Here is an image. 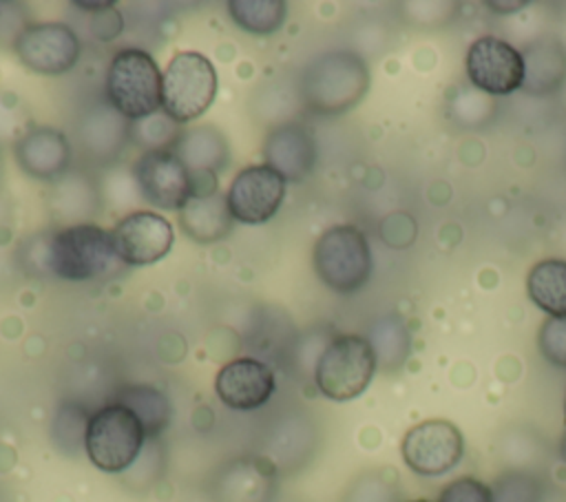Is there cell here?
Here are the masks:
<instances>
[{
	"instance_id": "1",
	"label": "cell",
	"mask_w": 566,
	"mask_h": 502,
	"mask_svg": "<svg viewBox=\"0 0 566 502\" xmlns=\"http://www.w3.org/2000/svg\"><path fill=\"white\" fill-rule=\"evenodd\" d=\"M44 263L60 279L91 281L111 274L122 259L113 232L97 223H73L49 239Z\"/></svg>"
},
{
	"instance_id": "2",
	"label": "cell",
	"mask_w": 566,
	"mask_h": 502,
	"mask_svg": "<svg viewBox=\"0 0 566 502\" xmlns=\"http://www.w3.org/2000/svg\"><path fill=\"white\" fill-rule=\"evenodd\" d=\"M369 71L352 51H332L316 57L303 75V102L312 113L338 115L367 93Z\"/></svg>"
},
{
	"instance_id": "3",
	"label": "cell",
	"mask_w": 566,
	"mask_h": 502,
	"mask_svg": "<svg viewBox=\"0 0 566 502\" xmlns=\"http://www.w3.org/2000/svg\"><path fill=\"white\" fill-rule=\"evenodd\" d=\"M111 106L124 117L139 122L161 108V73L155 57L137 46L113 55L106 73Z\"/></svg>"
},
{
	"instance_id": "4",
	"label": "cell",
	"mask_w": 566,
	"mask_h": 502,
	"mask_svg": "<svg viewBox=\"0 0 566 502\" xmlns=\"http://www.w3.org/2000/svg\"><path fill=\"white\" fill-rule=\"evenodd\" d=\"M144 438L146 429L137 414L122 402H111L88 418L84 449L99 471L119 473L137 460Z\"/></svg>"
},
{
	"instance_id": "5",
	"label": "cell",
	"mask_w": 566,
	"mask_h": 502,
	"mask_svg": "<svg viewBox=\"0 0 566 502\" xmlns=\"http://www.w3.org/2000/svg\"><path fill=\"white\" fill-rule=\"evenodd\" d=\"M376 367L378 360L369 338L340 334L321 352L314 367V383L329 400H352L369 387Z\"/></svg>"
},
{
	"instance_id": "6",
	"label": "cell",
	"mask_w": 566,
	"mask_h": 502,
	"mask_svg": "<svg viewBox=\"0 0 566 502\" xmlns=\"http://www.w3.org/2000/svg\"><path fill=\"white\" fill-rule=\"evenodd\" d=\"M312 263L318 279L338 294L360 290L371 274V250L365 234L352 223L327 228L314 243Z\"/></svg>"
},
{
	"instance_id": "7",
	"label": "cell",
	"mask_w": 566,
	"mask_h": 502,
	"mask_svg": "<svg viewBox=\"0 0 566 502\" xmlns=\"http://www.w3.org/2000/svg\"><path fill=\"white\" fill-rule=\"evenodd\" d=\"M217 93V71L197 51H179L161 73V108L175 124L201 117Z\"/></svg>"
},
{
	"instance_id": "8",
	"label": "cell",
	"mask_w": 566,
	"mask_h": 502,
	"mask_svg": "<svg viewBox=\"0 0 566 502\" xmlns=\"http://www.w3.org/2000/svg\"><path fill=\"white\" fill-rule=\"evenodd\" d=\"M400 451L407 467L418 475H442L462 460L464 438L453 422L431 418L405 433Z\"/></svg>"
},
{
	"instance_id": "9",
	"label": "cell",
	"mask_w": 566,
	"mask_h": 502,
	"mask_svg": "<svg viewBox=\"0 0 566 502\" xmlns=\"http://www.w3.org/2000/svg\"><path fill=\"white\" fill-rule=\"evenodd\" d=\"M15 53L24 66L42 75H60L75 66L82 53L77 33L64 22H35L22 27Z\"/></svg>"
},
{
	"instance_id": "10",
	"label": "cell",
	"mask_w": 566,
	"mask_h": 502,
	"mask_svg": "<svg viewBox=\"0 0 566 502\" xmlns=\"http://www.w3.org/2000/svg\"><path fill=\"white\" fill-rule=\"evenodd\" d=\"M133 175L146 201L161 210H181L192 199V177L172 148L144 150Z\"/></svg>"
},
{
	"instance_id": "11",
	"label": "cell",
	"mask_w": 566,
	"mask_h": 502,
	"mask_svg": "<svg viewBox=\"0 0 566 502\" xmlns=\"http://www.w3.org/2000/svg\"><path fill=\"white\" fill-rule=\"evenodd\" d=\"M285 197V179L268 164H254L239 170L232 179L226 201L234 221L265 223L272 219Z\"/></svg>"
},
{
	"instance_id": "12",
	"label": "cell",
	"mask_w": 566,
	"mask_h": 502,
	"mask_svg": "<svg viewBox=\"0 0 566 502\" xmlns=\"http://www.w3.org/2000/svg\"><path fill=\"white\" fill-rule=\"evenodd\" d=\"M524 55L509 42L484 35L467 51V75L491 95H509L524 84Z\"/></svg>"
},
{
	"instance_id": "13",
	"label": "cell",
	"mask_w": 566,
	"mask_h": 502,
	"mask_svg": "<svg viewBox=\"0 0 566 502\" xmlns=\"http://www.w3.org/2000/svg\"><path fill=\"white\" fill-rule=\"evenodd\" d=\"M117 257L126 265H148L164 259L172 248V226L153 210L126 215L113 230Z\"/></svg>"
},
{
	"instance_id": "14",
	"label": "cell",
	"mask_w": 566,
	"mask_h": 502,
	"mask_svg": "<svg viewBox=\"0 0 566 502\" xmlns=\"http://www.w3.org/2000/svg\"><path fill=\"white\" fill-rule=\"evenodd\" d=\"M276 383L272 369L256 358L241 356L226 363L214 378V391L223 405L237 411H250L270 400Z\"/></svg>"
},
{
	"instance_id": "15",
	"label": "cell",
	"mask_w": 566,
	"mask_h": 502,
	"mask_svg": "<svg viewBox=\"0 0 566 502\" xmlns=\"http://www.w3.org/2000/svg\"><path fill=\"white\" fill-rule=\"evenodd\" d=\"M263 155L265 164L274 168L285 181H301L314 168L316 146L303 126L285 124L268 135Z\"/></svg>"
},
{
	"instance_id": "16",
	"label": "cell",
	"mask_w": 566,
	"mask_h": 502,
	"mask_svg": "<svg viewBox=\"0 0 566 502\" xmlns=\"http://www.w3.org/2000/svg\"><path fill=\"white\" fill-rule=\"evenodd\" d=\"M15 155L29 175L51 179L69 164V142L53 128H35L20 139Z\"/></svg>"
},
{
	"instance_id": "17",
	"label": "cell",
	"mask_w": 566,
	"mask_h": 502,
	"mask_svg": "<svg viewBox=\"0 0 566 502\" xmlns=\"http://www.w3.org/2000/svg\"><path fill=\"white\" fill-rule=\"evenodd\" d=\"M179 217H181L184 232L199 243H212L221 239L232 226L228 201L219 192L208 197H192L179 210Z\"/></svg>"
},
{
	"instance_id": "18",
	"label": "cell",
	"mask_w": 566,
	"mask_h": 502,
	"mask_svg": "<svg viewBox=\"0 0 566 502\" xmlns=\"http://www.w3.org/2000/svg\"><path fill=\"white\" fill-rule=\"evenodd\" d=\"M528 299L548 316H566V259H542L526 276Z\"/></svg>"
},
{
	"instance_id": "19",
	"label": "cell",
	"mask_w": 566,
	"mask_h": 502,
	"mask_svg": "<svg viewBox=\"0 0 566 502\" xmlns=\"http://www.w3.org/2000/svg\"><path fill=\"white\" fill-rule=\"evenodd\" d=\"M170 148L177 153L190 175H217L228 157L223 137L212 128H195L181 135Z\"/></svg>"
},
{
	"instance_id": "20",
	"label": "cell",
	"mask_w": 566,
	"mask_h": 502,
	"mask_svg": "<svg viewBox=\"0 0 566 502\" xmlns=\"http://www.w3.org/2000/svg\"><path fill=\"white\" fill-rule=\"evenodd\" d=\"M369 343L376 352V360L385 367V369H396L400 367L407 356H409V347H411V336L407 325L402 323V318L398 316H385L380 318L369 334Z\"/></svg>"
},
{
	"instance_id": "21",
	"label": "cell",
	"mask_w": 566,
	"mask_h": 502,
	"mask_svg": "<svg viewBox=\"0 0 566 502\" xmlns=\"http://www.w3.org/2000/svg\"><path fill=\"white\" fill-rule=\"evenodd\" d=\"M524 69V88L537 93V84H542L539 91H551L566 75V55L559 46H533L526 53Z\"/></svg>"
},
{
	"instance_id": "22",
	"label": "cell",
	"mask_w": 566,
	"mask_h": 502,
	"mask_svg": "<svg viewBox=\"0 0 566 502\" xmlns=\"http://www.w3.org/2000/svg\"><path fill=\"white\" fill-rule=\"evenodd\" d=\"M232 20L248 33H272L285 20V2L281 0H232L228 2Z\"/></svg>"
},
{
	"instance_id": "23",
	"label": "cell",
	"mask_w": 566,
	"mask_h": 502,
	"mask_svg": "<svg viewBox=\"0 0 566 502\" xmlns=\"http://www.w3.org/2000/svg\"><path fill=\"white\" fill-rule=\"evenodd\" d=\"M117 402L130 407L137 414V418L142 420V425L146 429V436L159 433L166 427L168 416H170L168 400L157 389H153L148 385L128 387Z\"/></svg>"
},
{
	"instance_id": "24",
	"label": "cell",
	"mask_w": 566,
	"mask_h": 502,
	"mask_svg": "<svg viewBox=\"0 0 566 502\" xmlns=\"http://www.w3.org/2000/svg\"><path fill=\"white\" fill-rule=\"evenodd\" d=\"M493 502H539L542 500V487L537 478L524 471H506L502 473L493 489H491Z\"/></svg>"
},
{
	"instance_id": "25",
	"label": "cell",
	"mask_w": 566,
	"mask_h": 502,
	"mask_svg": "<svg viewBox=\"0 0 566 502\" xmlns=\"http://www.w3.org/2000/svg\"><path fill=\"white\" fill-rule=\"evenodd\" d=\"M537 345L551 365L566 369V316H548L539 327Z\"/></svg>"
},
{
	"instance_id": "26",
	"label": "cell",
	"mask_w": 566,
	"mask_h": 502,
	"mask_svg": "<svg viewBox=\"0 0 566 502\" xmlns=\"http://www.w3.org/2000/svg\"><path fill=\"white\" fill-rule=\"evenodd\" d=\"M438 502H493V500H491V489L482 480L462 475L449 482L440 491Z\"/></svg>"
},
{
	"instance_id": "27",
	"label": "cell",
	"mask_w": 566,
	"mask_h": 502,
	"mask_svg": "<svg viewBox=\"0 0 566 502\" xmlns=\"http://www.w3.org/2000/svg\"><path fill=\"white\" fill-rule=\"evenodd\" d=\"M97 15H99V20L95 24V33L102 40H111V38H115L122 31V15L115 9H106V11L97 13Z\"/></svg>"
},
{
	"instance_id": "28",
	"label": "cell",
	"mask_w": 566,
	"mask_h": 502,
	"mask_svg": "<svg viewBox=\"0 0 566 502\" xmlns=\"http://www.w3.org/2000/svg\"><path fill=\"white\" fill-rule=\"evenodd\" d=\"M77 9H93V13H102L106 9H113V2H75Z\"/></svg>"
},
{
	"instance_id": "29",
	"label": "cell",
	"mask_w": 566,
	"mask_h": 502,
	"mask_svg": "<svg viewBox=\"0 0 566 502\" xmlns=\"http://www.w3.org/2000/svg\"><path fill=\"white\" fill-rule=\"evenodd\" d=\"M562 458H564V462H566V433H564V438H562Z\"/></svg>"
},
{
	"instance_id": "30",
	"label": "cell",
	"mask_w": 566,
	"mask_h": 502,
	"mask_svg": "<svg viewBox=\"0 0 566 502\" xmlns=\"http://www.w3.org/2000/svg\"><path fill=\"white\" fill-rule=\"evenodd\" d=\"M411 502H429V500H411Z\"/></svg>"
},
{
	"instance_id": "31",
	"label": "cell",
	"mask_w": 566,
	"mask_h": 502,
	"mask_svg": "<svg viewBox=\"0 0 566 502\" xmlns=\"http://www.w3.org/2000/svg\"><path fill=\"white\" fill-rule=\"evenodd\" d=\"M564 416H566V400H564Z\"/></svg>"
}]
</instances>
